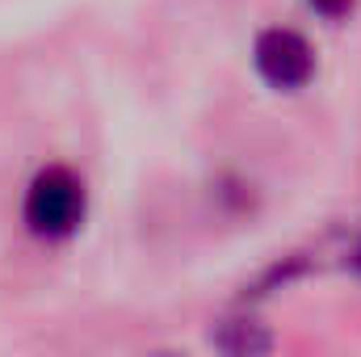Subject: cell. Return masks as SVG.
<instances>
[{
  "label": "cell",
  "instance_id": "obj_5",
  "mask_svg": "<svg viewBox=\"0 0 361 357\" xmlns=\"http://www.w3.org/2000/svg\"><path fill=\"white\" fill-rule=\"evenodd\" d=\"M349 261H353V269H357V273H361V240H357V244H353V253H349Z\"/></svg>",
  "mask_w": 361,
  "mask_h": 357
},
{
  "label": "cell",
  "instance_id": "obj_4",
  "mask_svg": "<svg viewBox=\"0 0 361 357\" xmlns=\"http://www.w3.org/2000/svg\"><path fill=\"white\" fill-rule=\"evenodd\" d=\"M319 17H328V21H341V17H349L353 13V0H307Z\"/></svg>",
  "mask_w": 361,
  "mask_h": 357
},
{
  "label": "cell",
  "instance_id": "obj_1",
  "mask_svg": "<svg viewBox=\"0 0 361 357\" xmlns=\"http://www.w3.org/2000/svg\"><path fill=\"white\" fill-rule=\"evenodd\" d=\"M85 210H89V189L63 164H51V169H42L30 181L25 206H21L25 227L38 240H68V236H76L80 223H85Z\"/></svg>",
  "mask_w": 361,
  "mask_h": 357
},
{
  "label": "cell",
  "instance_id": "obj_3",
  "mask_svg": "<svg viewBox=\"0 0 361 357\" xmlns=\"http://www.w3.org/2000/svg\"><path fill=\"white\" fill-rule=\"evenodd\" d=\"M210 341H214V349L223 357H269V349H273V332L257 315H244V311L219 320Z\"/></svg>",
  "mask_w": 361,
  "mask_h": 357
},
{
  "label": "cell",
  "instance_id": "obj_2",
  "mask_svg": "<svg viewBox=\"0 0 361 357\" xmlns=\"http://www.w3.org/2000/svg\"><path fill=\"white\" fill-rule=\"evenodd\" d=\"M252 63L261 72V80L273 85V89H302L311 76H315V51L311 42L298 34V30H281L273 25L257 38L252 47Z\"/></svg>",
  "mask_w": 361,
  "mask_h": 357
}]
</instances>
